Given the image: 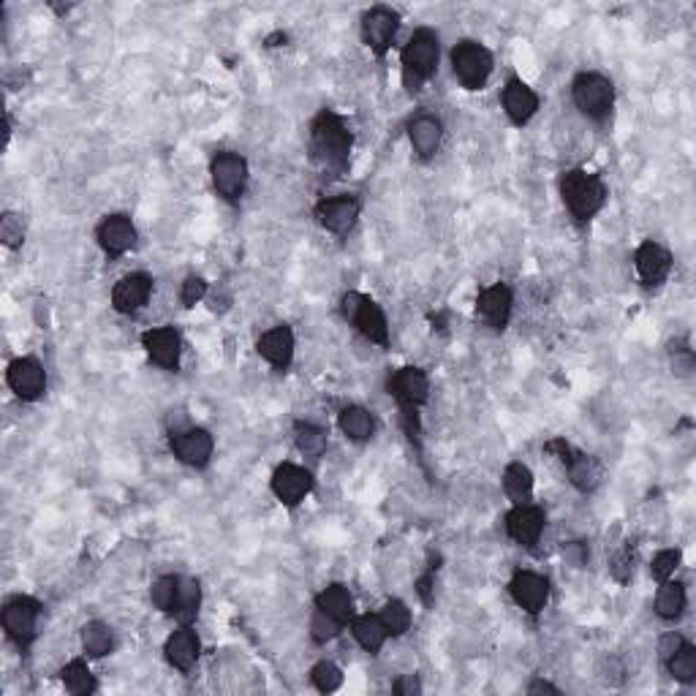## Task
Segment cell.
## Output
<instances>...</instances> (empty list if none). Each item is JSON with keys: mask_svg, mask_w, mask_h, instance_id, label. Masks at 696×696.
Instances as JSON below:
<instances>
[{"mask_svg": "<svg viewBox=\"0 0 696 696\" xmlns=\"http://www.w3.org/2000/svg\"><path fill=\"white\" fill-rule=\"evenodd\" d=\"M514 308V294L506 283H493L487 289L479 291L476 297V313L482 316V321L495 332H503L509 327Z\"/></svg>", "mask_w": 696, "mask_h": 696, "instance_id": "5bb4252c", "label": "cell"}, {"mask_svg": "<svg viewBox=\"0 0 696 696\" xmlns=\"http://www.w3.org/2000/svg\"><path fill=\"white\" fill-rule=\"evenodd\" d=\"M164 653H166V661H169L174 669H180V672H191L196 661H199V653H202L199 634H196L191 626H180V629L172 631L169 639H166Z\"/></svg>", "mask_w": 696, "mask_h": 696, "instance_id": "603a6c76", "label": "cell"}, {"mask_svg": "<svg viewBox=\"0 0 696 696\" xmlns=\"http://www.w3.org/2000/svg\"><path fill=\"white\" fill-rule=\"evenodd\" d=\"M207 297V281L202 275H188L180 286V302L185 308H194L196 302H202Z\"/></svg>", "mask_w": 696, "mask_h": 696, "instance_id": "7bdbcfd3", "label": "cell"}, {"mask_svg": "<svg viewBox=\"0 0 696 696\" xmlns=\"http://www.w3.org/2000/svg\"><path fill=\"white\" fill-rule=\"evenodd\" d=\"M60 677H63V683H66V688L71 691L74 696H87L96 691V677H93V672L87 669V664L82 661V658H74V661H68L66 667L60 669Z\"/></svg>", "mask_w": 696, "mask_h": 696, "instance_id": "836d02e7", "label": "cell"}, {"mask_svg": "<svg viewBox=\"0 0 696 696\" xmlns=\"http://www.w3.org/2000/svg\"><path fill=\"white\" fill-rule=\"evenodd\" d=\"M169 449H172V455L183 465L204 468V465L210 463V457H213L215 441L204 427H180L169 438Z\"/></svg>", "mask_w": 696, "mask_h": 696, "instance_id": "9c48e42d", "label": "cell"}, {"mask_svg": "<svg viewBox=\"0 0 696 696\" xmlns=\"http://www.w3.org/2000/svg\"><path fill=\"white\" fill-rule=\"evenodd\" d=\"M256 348H259L261 359H267L272 368L286 370L294 359V332L289 324H278L261 335Z\"/></svg>", "mask_w": 696, "mask_h": 696, "instance_id": "cb8c5ba5", "label": "cell"}, {"mask_svg": "<svg viewBox=\"0 0 696 696\" xmlns=\"http://www.w3.org/2000/svg\"><path fill=\"white\" fill-rule=\"evenodd\" d=\"M199 607H202V585L194 577H180V585H177V599H174L172 618L180 623V626H191L199 615Z\"/></svg>", "mask_w": 696, "mask_h": 696, "instance_id": "4316f807", "label": "cell"}, {"mask_svg": "<svg viewBox=\"0 0 696 696\" xmlns=\"http://www.w3.org/2000/svg\"><path fill=\"white\" fill-rule=\"evenodd\" d=\"M294 444L305 457H321L327 452V430L310 422H300L294 427Z\"/></svg>", "mask_w": 696, "mask_h": 696, "instance_id": "e575fe53", "label": "cell"}, {"mask_svg": "<svg viewBox=\"0 0 696 696\" xmlns=\"http://www.w3.org/2000/svg\"><path fill=\"white\" fill-rule=\"evenodd\" d=\"M400 25V14L387 6H376L362 17V41L368 44L370 52H376L378 58H384L392 47Z\"/></svg>", "mask_w": 696, "mask_h": 696, "instance_id": "7c38bea8", "label": "cell"}, {"mask_svg": "<svg viewBox=\"0 0 696 696\" xmlns=\"http://www.w3.org/2000/svg\"><path fill=\"white\" fill-rule=\"evenodd\" d=\"M338 425L348 441H354V444L370 441L373 433H376V419H373V414H370L368 408L362 406L343 408L338 414Z\"/></svg>", "mask_w": 696, "mask_h": 696, "instance_id": "f1b7e54d", "label": "cell"}, {"mask_svg": "<svg viewBox=\"0 0 696 696\" xmlns=\"http://www.w3.org/2000/svg\"><path fill=\"white\" fill-rule=\"evenodd\" d=\"M408 142L422 161H430L444 142V126L433 115H419L408 123Z\"/></svg>", "mask_w": 696, "mask_h": 696, "instance_id": "d4e9b609", "label": "cell"}, {"mask_svg": "<svg viewBox=\"0 0 696 696\" xmlns=\"http://www.w3.org/2000/svg\"><path fill=\"white\" fill-rule=\"evenodd\" d=\"M566 471H569V479L571 484L580 490V493H593L596 487L601 484V476H604V468H601V463L596 460V457L590 455H582V452H571L569 460H566Z\"/></svg>", "mask_w": 696, "mask_h": 696, "instance_id": "484cf974", "label": "cell"}, {"mask_svg": "<svg viewBox=\"0 0 696 696\" xmlns=\"http://www.w3.org/2000/svg\"><path fill=\"white\" fill-rule=\"evenodd\" d=\"M416 588H419V596H422V601H425V604H430V601H433V596H430V590H433V571H427L425 577L416 582Z\"/></svg>", "mask_w": 696, "mask_h": 696, "instance_id": "c3c4849f", "label": "cell"}, {"mask_svg": "<svg viewBox=\"0 0 696 696\" xmlns=\"http://www.w3.org/2000/svg\"><path fill=\"white\" fill-rule=\"evenodd\" d=\"M41 604L30 596H14V599L6 601L3 607V631L6 637L17 645L20 650H25L36 639V626H39Z\"/></svg>", "mask_w": 696, "mask_h": 696, "instance_id": "ba28073f", "label": "cell"}, {"mask_svg": "<svg viewBox=\"0 0 696 696\" xmlns=\"http://www.w3.org/2000/svg\"><path fill=\"white\" fill-rule=\"evenodd\" d=\"M359 210H362V204H359L357 196L340 194L332 196V199H321V202L316 204V218H319V223L329 234L343 237V234H348L354 229Z\"/></svg>", "mask_w": 696, "mask_h": 696, "instance_id": "4fadbf2b", "label": "cell"}, {"mask_svg": "<svg viewBox=\"0 0 696 696\" xmlns=\"http://www.w3.org/2000/svg\"><path fill=\"white\" fill-rule=\"evenodd\" d=\"M509 593L517 607L528 615H539L550 601V580L536 571H517L509 582Z\"/></svg>", "mask_w": 696, "mask_h": 696, "instance_id": "9a60e30c", "label": "cell"}, {"mask_svg": "<svg viewBox=\"0 0 696 696\" xmlns=\"http://www.w3.org/2000/svg\"><path fill=\"white\" fill-rule=\"evenodd\" d=\"M316 609H321L324 615H329V618H335L338 623H351L354 620V601H351V593H348L346 585H327V588L321 590L319 596H316Z\"/></svg>", "mask_w": 696, "mask_h": 696, "instance_id": "83f0119b", "label": "cell"}, {"mask_svg": "<svg viewBox=\"0 0 696 696\" xmlns=\"http://www.w3.org/2000/svg\"><path fill=\"white\" fill-rule=\"evenodd\" d=\"M680 561H683L680 550L656 552V558H653V563H650V574H653V580H658V582L672 580V577H675L677 566H680Z\"/></svg>", "mask_w": 696, "mask_h": 696, "instance_id": "60d3db41", "label": "cell"}, {"mask_svg": "<svg viewBox=\"0 0 696 696\" xmlns=\"http://www.w3.org/2000/svg\"><path fill=\"white\" fill-rule=\"evenodd\" d=\"M669 675L675 677L677 683H694L696 680V648L691 642H683L680 648L669 656L667 661Z\"/></svg>", "mask_w": 696, "mask_h": 696, "instance_id": "d590c367", "label": "cell"}, {"mask_svg": "<svg viewBox=\"0 0 696 696\" xmlns=\"http://www.w3.org/2000/svg\"><path fill=\"white\" fill-rule=\"evenodd\" d=\"M142 346H145L147 357L153 359L158 368L177 370L180 368V354H183V338L174 327H155L147 329L142 335Z\"/></svg>", "mask_w": 696, "mask_h": 696, "instance_id": "2e32d148", "label": "cell"}, {"mask_svg": "<svg viewBox=\"0 0 696 696\" xmlns=\"http://www.w3.org/2000/svg\"><path fill=\"white\" fill-rule=\"evenodd\" d=\"M571 98L574 107L593 123H604L615 104V85L604 74L596 71H582L571 82Z\"/></svg>", "mask_w": 696, "mask_h": 696, "instance_id": "277c9868", "label": "cell"}, {"mask_svg": "<svg viewBox=\"0 0 696 696\" xmlns=\"http://www.w3.org/2000/svg\"><path fill=\"white\" fill-rule=\"evenodd\" d=\"M503 490L514 503H528L533 495V471L525 463H509L503 471Z\"/></svg>", "mask_w": 696, "mask_h": 696, "instance_id": "1f68e13d", "label": "cell"}, {"mask_svg": "<svg viewBox=\"0 0 696 696\" xmlns=\"http://www.w3.org/2000/svg\"><path fill=\"white\" fill-rule=\"evenodd\" d=\"M544 525H547V514H544L542 506H536L531 501L514 503L512 512L506 514V533L520 547H533V544L539 542V536L544 533Z\"/></svg>", "mask_w": 696, "mask_h": 696, "instance_id": "8fae6325", "label": "cell"}, {"mask_svg": "<svg viewBox=\"0 0 696 696\" xmlns=\"http://www.w3.org/2000/svg\"><path fill=\"white\" fill-rule=\"evenodd\" d=\"M387 392L395 397L400 408H419L430 395V381L425 370L400 368L389 376Z\"/></svg>", "mask_w": 696, "mask_h": 696, "instance_id": "ac0fdd59", "label": "cell"}, {"mask_svg": "<svg viewBox=\"0 0 696 696\" xmlns=\"http://www.w3.org/2000/svg\"><path fill=\"white\" fill-rule=\"evenodd\" d=\"M609 571H612V577L618 582H629L631 574H634V558H631L629 550H620L615 558H612V563H609Z\"/></svg>", "mask_w": 696, "mask_h": 696, "instance_id": "ee69618b", "label": "cell"}, {"mask_svg": "<svg viewBox=\"0 0 696 696\" xmlns=\"http://www.w3.org/2000/svg\"><path fill=\"white\" fill-rule=\"evenodd\" d=\"M96 240L109 259H117V256H123L136 245V226L128 215H107L104 221L98 223Z\"/></svg>", "mask_w": 696, "mask_h": 696, "instance_id": "d6986e66", "label": "cell"}, {"mask_svg": "<svg viewBox=\"0 0 696 696\" xmlns=\"http://www.w3.org/2000/svg\"><path fill=\"white\" fill-rule=\"evenodd\" d=\"M82 648L90 658H104L115 650V634L107 623L101 620H90L82 629Z\"/></svg>", "mask_w": 696, "mask_h": 696, "instance_id": "d6a6232c", "label": "cell"}, {"mask_svg": "<svg viewBox=\"0 0 696 696\" xmlns=\"http://www.w3.org/2000/svg\"><path fill=\"white\" fill-rule=\"evenodd\" d=\"M308 629H310V639H313V642H319V645H327V642H332V639L340 637V631H343V623H338V620H335V618H329V615H324L321 609H316V612H313V618H310Z\"/></svg>", "mask_w": 696, "mask_h": 696, "instance_id": "ab89813d", "label": "cell"}, {"mask_svg": "<svg viewBox=\"0 0 696 696\" xmlns=\"http://www.w3.org/2000/svg\"><path fill=\"white\" fill-rule=\"evenodd\" d=\"M153 294V278L145 272H131L126 278H120L112 289V308L123 316H131L136 310H142Z\"/></svg>", "mask_w": 696, "mask_h": 696, "instance_id": "44dd1931", "label": "cell"}, {"mask_svg": "<svg viewBox=\"0 0 696 696\" xmlns=\"http://www.w3.org/2000/svg\"><path fill=\"white\" fill-rule=\"evenodd\" d=\"M452 71L465 90H482L493 74V55L479 41H460L452 49Z\"/></svg>", "mask_w": 696, "mask_h": 696, "instance_id": "8992f818", "label": "cell"}, {"mask_svg": "<svg viewBox=\"0 0 696 696\" xmlns=\"http://www.w3.org/2000/svg\"><path fill=\"white\" fill-rule=\"evenodd\" d=\"M340 310H343V319L351 321L362 338H368L370 343H376L381 348L389 346V324L378 302L359 294V291H348L340 300Z\"/></svg>", "mask_w": 696, "mask_h": 696, "instance_id": "5b68a950", "label": "cell"}, {"mask_svg": "<svg viewBox=\"0 0 696 696\" xmlns=\"http://www.w3.org/2000/svg\"><path fill=\"white\" fill-rule=\"evenodd\" d=\"M634 267H637L639 281L645 286H661L672 270V253L658 242L645 240L634 253Z\"/></svg>", "mask_w": 696, "mask_h": 696, "instance_id": "ffe728a7", "label": "cell"}, {"mask_svg": "<svg viewBox=\"0 0 696 696\" xmlns=\"http://www.w3.org/2000/svg\"><path fill=\"white\" fill-rule=\"evenodd\" d=\"M683 642H686V639H683V634H680V631H669V634H664V637H661V642H658V656H661V661L667 664L669 656H672V653H675V650L680 648Z\"/></svg>", "mask_w": 696, "mask_h": 696, "instance_id": "f6af8a7d", "label": "cell"}, {"mask_svg": "<svg viewBox=\"0 0 696 696\" xmlns=\"http://www.w3.org/2000/svg\"><path fill=\"white\" fill-rule=\"evenodd\" d=\"M351 145H354V136L338 112L321 109L319 115L313 117V123H310V161L327 177L346 174Z\"/></svg>", "mask_w": 696, "mask_h": 696, "instance_id": "6da1fadb", "label": "cell"}, {"mask_svg": "<svg viewBox=\"0 0 696 696\" xmlns=\"http://www.w3.org/2000/svg\"><path fill=\"white\" fill-rule=\"evenodd\" d=\"M563 555H566V561H571V563H574V566H582V563H585V558H588V552H585V547H582V544H577V542L566 544V552H563Z\"/></svg>", "mask_w": 696, "mask_h": 696, "instance_id": "7dc6e473", "label": "cell"}, {"mask_svg": "<svg viewBox=\"0 0 696 696\" xmlns=\"http://www.w3.org/2000/svg\"><path fill=\"white\" fill-rule=\"evenodd\" d=\"M381 623L387 629L389 637H403L408 629H411V609H408L406 601L400 599H389L381 609Z\"/></svg>", "mask_w": 696, "mask_h": 696, "instance_id": "8d00e7d4", "label": "cell"}, {"mask_svg": "<svg viewBox=\"0 0 696 696\" xmlns=\"http://www.w3.org/2000/svg\"><path fill=\"white\" fill-rule=\"evenodd\" d=\"M351 634H354V639H357L359 645L368 650V653H373V656L384 648V642H387L389 637L381 618H378V615H370V612L351 620Z\"/></svg>", "mask_w": 696, "mask_h": 696, "instance_id": "4dcf8cb0", "label": "cell"}, {"mask_svg": "<svg viewBox=\"0 0 696 696\" xmlns=\"http://www.w3.org/2000/svg\"><path fill=\"white\" fill-rule=\"evenodd\" d=\"M688 607V593L683 582H661L656 593V615L661 620H677Z\"/></svg>", "mask_w": 696, "mask_h": 696, "instance_id": "f546056e", "label": "cell"}, {"mask_svg": "<svg viewBox=\"0 0 696 696\" xmlns=\"http://www.w3.org/2000/svg\"><path fill=\"white\" fill-rule=\"evenodd\" d=\"M310 680H313V686L319 688L321 694H332V691H338L343 686V672L332 661H319L316 667L310 669Z\"/></svg>", "mask_w": 696, "mask_h": 696, "instance_id": "f35d334b", "label": "cell"}, {"mask_svg": "<svg viewBox=\"0 0 696 696\" xmlns=\"http://www.w3.org/2000/svg\"><path fill=\"white\" fill-rule=\"evenodd\" d=\"M6 384H9L11 392L20 397V400L33 403V400H39V397L44 395V389H47L44 365L33 357L14 359L9 365V370H6Z\"/></svg>", "mask_w": 696, "mask_h": 696, "instance_id": "30bf717a", "label": "cell"}, {"mask_svg": "<svg viewBox=\"0 0 696 696\" xmlns=\"http://www.w3.org/2000/svg\"><path fill=\"white\" fill-rule=\"evenodd\" d=\"M561 196L569 213L577 221H590L607 202V185L599 174H588L582 169H569L561 177Z\"/></svg>", "mask_w": 696, "mask_h": 696, "instance_id": "3957f363", "label": "cell"}, {"mask_svg": "<svg viewBox=\"0 0 696 696\" xmlns=\"http://www.w3.org/2000/svg\"><path fill=\"white\" fill-rule=\"evenodd\" d=\"M503 112L512 120L514 126H525L536 112H539V96L533 93V87H528L522 79L512 77L503 87Z\"/></svg>", "mask_w": 696, "mask_h": 696, "instance_id": "7402d4cb", "label": "cell"}, {"mask_svg": "<svg viewBox=\"0 0 696 696\" xmlns=\"http://www.w3.org/2000/svg\"><path fill=\"white\" fill-rule=\"evenodd\" d=\"M438 58H441V41H438V33L430 28L414 30V36L408 39V44L403 47V55H400V63H403V85L411 96H416L425 82L433 79V74L438 71Z\"/></svg>", "mask_w": 696, "mask_h": 696, "instance_id": "7a4b0ae2", "label": "cell"}, {"mask_svg": "<svg viewBox=\"0 0 696 696\" xmlns=\"http://www.w3.org/2000/svg\"><path fill=\"white\" fill-rule=\"evenodd\" d=\"M313 490V474L305 471L302 465L283 463L272 474V493L283 506H297L305 501V495Z\"/></svg>", "mask_w": 696, "mask_h": 696, "instance_id": "e0dca14e", "label": "cell"}, {"mask_svg": "<svg viewBox=\"0 0 696 696\" xmlns=\"http://www.w3.org/2000/svg\"><path fill=\"white\" fill-rule=\"evenodd\" d=\"M177 585H180V577H174V574L158 577V580L153 582V588H150V601H153V607L166 612V615H172L174 599H177Z\"/></svg>", "mask_w": 696, "mask_h": 696, "instance_id": "74e56055", "label": "cell"}, {"mask_svg": "<svg viewBox=\"0 0 696 696\" xmlns=\"http://www.w3.org/2000/svg\"><path fill=\"white\" fill-rule=\"evenodd\" d=\"M392 691L400 696H414V694H422V686H419V680H416L414 675H408V677H400L395 686H392Z\"/></svg>", "mask_w": 696, "mask_h": 696, "instance_id": "bcb514c9", "label": "cell"}, {"mask_svg": "<svg viewBox=\"0 0 696 696\" xmlns=\"http://www.w3.org/2000/svg\"><path fill=\"white\" fill-rule=\"evenodd\" d=\"M528 694H561V688H555L547 680H533L528 686Z\"/></svg>", "mask_w": 696, "mask_h": 696, "instance_id": "681fc988", "label": "cell"}, {"mask_svg": "<svg viewBox=\"0 0 696 696\" xmlns=\"http://www.w3.org/2000/svg\"><path fill=\"white\" fill-rule=\"evenodd\" d=\"M210 177H213L215 194L221 196L223 202L237 204L248 188V161L240 153L221 150L210 161Z\"/></svg>", "mask_w": 696, "mask_h": 696, "instance_id": "52a82bcc", "label": "cell"}, {"mask_svg": "<svg viewBox=\"0 0 696 696\" xmlns=\"http://www.w3.org/2000/svg\"><path fill=\"white\" fill-rule=\"evenodd\" d=\"M0 240L6 242L9 248H20L22 240H25V221H22V215L6 213L0 218Z\"/></svg>", "mask_w": 696, "mask_h": 696, "instance_id": "b9f144b4", "label": "cell"}]
</instances>
